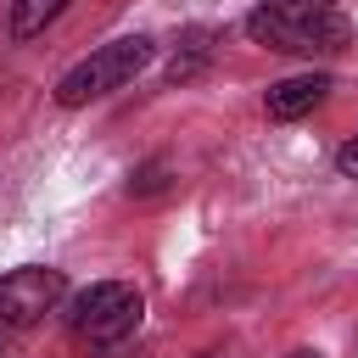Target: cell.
Returning <instances> with one entry per match:
<instances>
[{
    "instance_id": "30bf717a",
    "label": "cell",
    "mask_w": 358,
    "mask_h": 358,
    "mask_svg": "<svg viewBox=\"0 0 358 358\" xmlns=\"http://www.w3.org/2000/svg\"><path fill=\"white\" fill-rule=\"evenodd\" d=\"M285 358H319V352H285Z\"/></svg>"
},
{
    "instance_id": "ba28073f",
    "label": "cell",
    "mask_w": 358,
    "mask_h": 358,
    "mask_svg": "<svg viewBox=\"0 0 358 358\" xmlns=\"http://www.w3.org/2000/svg\"><path fill=\"white\" fill-rule=\"evenodd\" d=\"M162 173H168V168H162V162H145V168H140V173H134V179H129V190H134V196H151V190H162V185H168V179H162Z\"/></svg>"
},
{
    "instance_id": "9c48e42d",
    "label": "cell",
    "mask_w": 358,
    "mask_h": 358,
    "mask_svg": "<svg viewBox=\"0 0 358 358\" xmlns=\"http://www.w3.org/2000/svg\"><path fill=\"white\" fill-rule=\"evenodd\" d=\"M336 168H341L347 179H358V134H352V140H341V151H336Z\"/></svg>"
},
{
    "instance_id": "277c9868",
    "label": "cell",
    "mask_w": 358,
    "mask_h": 358,
    "mask_svg": "<svg viewBox=\"0 0 358 358\" xmlns=\"http://www.w3.org/2000/svg\"><path fill=\"white\" fill-rule=\"evenodd\" d=\"M62 291H67L62 268H39V263H34V268L0 274V347H11V341L28 336L45 313H56Z\"/></svg>"
},
{
    "instance_id": "5b68a950",
    "label": "cell",
    "mask_w": 358,
    "mask_h": 358,
    "mask_svg": "<svg viewBox=\"0 0 358 358\" xmlns=\"http://www.w3.org/2000/svg\"><path fill=\"white\" fill-rule=\"evenodd\" d=\"M324 95H330V78H324V73H296V78H280V84L268 90V117H274V123H291V117L313 112Z\"/></svg>"
},
{
    "instance_id": "3957f363",
    "label": "cell",
    "mask_w": 358,
    "mask_h": 358,
    "mask_svg": "<svg viewBox=\"0 0 358 358\" xmlns=\"http://www.w3.org/2000/svg\"><path fill=\"white\" fill-rule=\"evenodd\" d=\"M140 319H145V296L129 280H95L78 296H67V308H62V324L84 347H117L140 330Z\"/></svg>"
},
{
    "instance_id": "8992f818",
    "label": "cell",
    "mask_w": 358,
    "mask_h": 358,
    "mask_svg": "<svg viewBox=\"0 0 358 358\" xmlns=\"http://www.w3.org/2000/svg\"><path fill=\"white\" fill-rule=\"evenodd\" d=\"M67 6H73V0H11V11H6V34H11L17 45H28V39H39Z\"/></svg>"
},
{
    "instance_id": "8fae6325",
    "label": "cell",
    "mask_w": 358,
    "mask_h": 358,
    "mask_svg": "<svg viewBox=\"0 0 358 358\" xmlns=\"http://www.w3.org/2000/svg\"><path fill=\"white\" fill-rule=\"evenodd\" d=\"M196 358H229V352H196Z\"/></svg>"
},
{
    "instance_id": "6da1fadb",
    "label": "cell",
    "mask_w": 358,
    "mask_h": 358,
    "mask_svg": "<svg viewBox=\"0 0 358 358\" xmlns=\"http://www.w3.org/2000/svg\"><path fill=\"white\" fill-rule=\"evenodd\" d=\"M246 39L291 56H330L352 39L341 0H263L246 17Z\"/></svg>"
},
{
    "instance_id": "7a4b0ae2",
    "label": "cell",
    "mask_w": 358,
    "mask_h": 358,
    "mask_svg": "<svg viewBox=\"0 0 358 358\" xmlns=\"http://www.w3.org/2000/svg\"><path fill=\"white\" fill-rule=\"evenodd\" d=\"M151 56H157V39H145V34H123V39L95 45L84 62H73V67L56 78V106L73 112V106H90V101L123 90L129 78H140V73L151 67Z\"/></svg>"
},
{
    "instance_id": "52a82bcc",
    "label": "cell",
    "mask_w": 358,
    "mask_h": 358,
    "mask_svg": "<svg viewBox=\"0 0 358 358\" xmlns=\"http://www.w3.org/2000/svg\"><path fill=\"white\" fill-rule=\"evenodd\" d=\"M201 62H207V34L196 28V34H185V50H173V62H168V84L190 78V73H196Z\"/></svg>"
}]
</instances>
